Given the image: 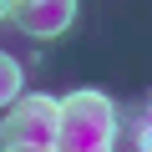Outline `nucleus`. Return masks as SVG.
<instances>
[{
  "label": "nucleus",
  "instance_id": "nucleus-1",
  "mask_svg": "<svg viewBox=\"0 0 152 152\" xmlns=\"http://www.w3.org/2000/svg\"><path fill=\"white\" fill-rule=\"evenodd\" d=\"M117 137V107L102 91H71L61 102V147H112Z\"/></svg>",
  "mask_w": 152,
  "mask_h": 152
},
{
  "label": "nucleus",
  "instance_id": "nucleus-2",
  "mask_svg": "<svg viewBox=\"0 0 152 152\" xmlns=\"http://www.w3.org/2000/svg\"><path fill=\"white\" fill-rule=\"evenodd\" d=\"M56 132H61V102L20 91L0 122V147H56Z\"/></svg>",
  "mask_w": 152,
  "mask_h": 152
},
{
  "label": "nucleus",
  "instance_id": "nucleus-3",
  "mask_svg": "<svg viewBox=\"0 0 152 152\" xmlns=\"http://www.w3.org/2000/svg\"><path fill=\"white\" fill-rule=\"evenodd\" d=\"M5 10L26 36H61L76 20V0H5Z\"/></svg>",
  "mask_w": 152,
  "mask_h": 152
},
{
  "label": "nucleus",
  "instance_id": "nucleus-4",
  "mask_svg": "<svg viewBox=\"0 0 152 152\" xmlns=\"http://www.w3.org/2000/svg\"><path fill=\"white\" fill-rule=\"evenodd\" d=\"M20 86H26V71H20V61L0 51V107H10V102L20 96Z\"/></svg>",
  "mask_w": 152,
  "mask_h": 152
},
{
  "label": "nucleus",
  "instance_id": "nucleus-5",
  "mask_svg": "<svg viewBox=\"0 0 152 152\" xmlns=\"http://www.w3.org/2000/svg\"><path fill=\"white\" fill-rule=\"evenodd\" d=\"M137 147L142 152H152V107L142 112V122H137Z\"/></svg>",
  "mask_w": 152,
  "mask_h": 152
},
{
  "label": "nucleus",
  "instance_id": "nucleus-6",
  "mask_svg": "<svg viewBox=\"0 0 152 152\" xmlns=\"http://www.w3.org/2000/svg\"><path fill=\"white\" fill-rule=\"evenodd\" d=\"M51 152H112V147H61V142H56Z\"/></svg>",
  "mask_w": 152,
  "mask_h": 152
},
{
  "label": "nucleus",
  "instance_id": "nucleus-7",
  "mask_svg": "<svg viewBox=\"0 0 152 152\" xmlns=\"http://www.w3.org/2000/svg\"><path fill=\"white\" fill-rule=\"evenodd\" d=\"M0 152H51V147H0Z\"/></svg>",
  "mask_w": 152,
  "mask_h": 152
},
{
  "label": "nucleus",
  "instance_id": "nucleus-8",
  "mask_svg": "<svg viewBox=\"0 0 152 152\" xmlns=\"http://www.w3.org/2000/svg\"><path fill=\"white\" fill-rule=\"evenodd\" d=\"M0 15H5V0H0Z\"/></svg>",
  "mask_w": 152,
  "mask_h": 152
}]
</instances>
